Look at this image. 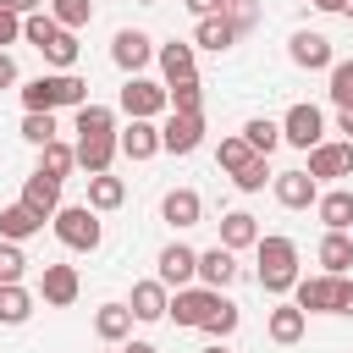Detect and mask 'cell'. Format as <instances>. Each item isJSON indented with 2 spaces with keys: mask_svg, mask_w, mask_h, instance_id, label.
<instances>
[{
  "mask_svg": "<svg viewBox=\"0 0 353 353\" xmlns=\"http://www.w3.org/2000/svg\"><path fill=\"white\" fill-rule=\"evenodd\" d=\"M265 331H270V342L292 347V342L309 331V314H303L298 303H276V309H270V320H265Z\"/></svg>",
  "mask_w": 353,
  "mask_h": 353,
  "instance_id": "21",
  "label": "cell"
},
{
  "mask_svg": "<svg viewBox=\"0 0 353 353\" xmlns=\"http://www.w3.org/2000/svg\"><path fill=\"white\" fill-rule=\"evenodd\" d=\"M22 276H28V254H22V243L0 237V287H6V281H22Z\"/></svg>",
  "mask_w": 353,
  "mask_h": 353,
  "instance_id": "40",
  "label": "cell"
},
{
  "mask_svg": "<svg viewBox=\"0 0 353 353\" xmlns=\"http://www.w3.org/2000/svg\"><path fill=\"white\" fill-rule=\"evenodd\" d=\"M221 243L237 254V248H254L259 243V221L248 215V210H232V215H221Z\"/></svg>",
  "mask_w": 353,
  "mask_h": 353,
  "instance_id": "28",
  "label": "cell"
},
{
  "mask_svg": "<svg viewBox=\"0 0 353 353\" xmlns=\"http://www.w3.org/2000/svg\"><path fill=\"white\" fill-rule=\"evenodd\" d=\"M121 154V143H116V132H105V138H77V165L94 176V171H110V160Z\"/></svg>",
  "mask_w": 353,
  "mask_h": 353,
  "instance_id": "24",
  "label": "cell"
},
{
  "mask_svg": "<svg viewBox=\"0 0 353 353\" xmlns=\"http://www.w3.org/2000/svg\"><path fill=\"white\" fill-rule=\"evenodd\" d=\"M193 276H199V254L188 243H165L160 248V281L176 292V287H193Z\"/></svg>",
  "mask_w": 353,
  "mask_h": 353,
  "instance_id": "13",
  "label": "cell"
},
{
  "mask_svg": "<svg viewBox=\"0 0 353 353\" xmlns=\"http://www.w3.org/2000/svg\"><path fill=\"white\" fill-rule=\"evenodd\" d=\"M204 353H221V347H204Z\"/></svg>",
  "mask_w": 353,
  "mask_h": 353,
  "instance_id": "55",
  "label": "cell"
},
{
  "mask_svg": "<svg viewBox=\"0 0 353 353\" xmlns=\"http://www.w3.org/2000/svg\"><path fill=\"white\" fill-rule=\"evenodd\" d=\"M127 309H132V320H165V309H171V287L154 276V281H132V298H127Z\"/></svg>",
  "mask_w": 353,
  "mask_h": 353,
  "instance_id": "15",
  "label": "cell"
},
{
  "mask_svg": "<svg viewBox=\"0 0 353 353\" xmlns=\"http://www.w3.org/2000/svg\"><path fill=\"white\" fill-rule=\"evenodd\" d=\"M39 171H50V176H72L77 171V143H61V138H50L44 149H39Z\"/></svg>",
  "mask_w": 353,
  "mask_h": 353,
  "instance_id": "30",
  "label": "cell"
},
{
  "mask_svg": "<svg viewBox=\"0 0 353 353\" xmlns=\"http://www.w3.org/2000/svg\"><path fill=\"white\" fill-rule=\"evenodd\" d=\"M248 160H254V143H248L243 132H232V138H221V149H215V165H221L226 176H232V171H243Z\"/></svg>",
  "mask_w": 353,
  "mask_h": 353,
  "instance_id": "35",
  "label": "cell"
},
{
  "mask_svg": "<svg viewBox=\"0 0 353 353\" xmlns=\"http://www.w3.org/2000/svg\"><path fill=\"white\" fill-rule=\"evenodd\" d=\"M105 132H116V110L110 105H77V138H105Z\"/></svg>",
  "mask_w": 353,
  "mask_h": 353,
  "instance_id": "32",
  "label": "cell"
},
{
  "mask_svg": "<svg viewBox=\"0 0 353 353\" xmlns=\"http://www.w3.org/2000/svg\"><path fill=\"white\" fill-rule=\"evenodd\" d=\"M243 138L254 143V154H270V149L281 143V121H270V116H254V121H243Z\"/></svg>",
  "mask_w": 353,
  "mask_h": 353,
  "instance_id": "36",
  "label": "cell"
},
{
  "mask_svg": "<svg viewBox=\"0 0 353 353\" xmlns=\"http://www.w3.org/2000/svg\"><path fill=\"white\" fill-rule=\"evenodd\" d=\"M237 39H243V28H237L226 11H221V17H204V22H199V33H193V44H199V50H215V55H221V50H232Z\"/></svg>",
  "mask_w": 353,
  "mask_h": 353,
  "instance_id": "23",
  "label": "cell"
},
{
  "mask_svg": "<svg viewBox=\"0 0 353 353\" xmlns=\"http://www.w3.org/2000/svg\"><path fill=\"white\" fill-rule=\"evenodd\" d=\"M303 171H309L314 182H336V176H353V138H342V143H314Z\"/></svg>",
  "mask_w": 353,
  "mask_h": 353,
  "instance_id": "10",
  "label": "cell"
},
{
  "mask_svg": "<svg viewBox=\"0 0 353 353\" xmlns=\"http://www.w3.org/2000/svg\"><path fill=\"white\" fill-rule=\"evenodd\" d=\"M265 182H276V171H270V154H254L243 171H232V188H237V193H265Z\"/></svg>",
  "mask_w": 353,
  "mask_h": 353,
  "instance_id": "34",
  "label": "cell"
},
{
  "mask_svg": "<svg viewBox=\"0 0 353 353\" xmlns=\"http://www.w3.org/2000/svg\"><path fill=\"white\" fill-rule=\"evenodd\" d=\"M11 11H22V17H33V11H44V0H6Z\"/></svg>",
  "mask_w": 353,
  "mask_h": 353,
  "instance_id": "49",
  "label": "cell"
},
{
  "mask_svg": "<svg viewBox=\"0 0 353 353\" xmlns=\"http://www.w3.org/2000/svg\"><path fill=\"white\" fill-rule=\"evenodd\" d=\"M336 132H347V138H353V105H347V110H336Z\"/></svg>",
  "mask_w": 353,
  "mask_h": 353,
  "instance_id": "50",
  "label": "cell"
},
{
  "mask_svg": "<svg viewBox=\"0 0 353 353\" xmlns=\"http://www.w3.org/2000/svg\"><path fill=\"white\" fill-rule=\"evenodd\" d=\"M336 314H353V276H336Z\"/></svg>",
  "mask_w": 353,
  "mask_h": 353,
  "instance_id": "47",
  "label": "cell"
},
{
  "mask_svg": "<svg viewBox=\"0 0 353 353\" xmlns=\"http://www.w3.org/2000/svg\"><path fill=\"white\" fill-rule=\"evenodd\" d=\"M182 6H188V11L199 17V22H204V17H221V11H226V0H182Z\"/></svg>",
  "mask_w": 353,
  "mask_h": 353,
  "instance_id": "48",
  "label": "cell"
},
{
  "mask_svg": "<svg viewBox=\"0 0 353 353\" xmlns=\"http://www.w3.org/2000/svg\"><path fill=\"white\" fill-rule=\"evenodd\" d=\"M204 331H210V336H232V331H237V303H232V298H221V303H215V314L204 320Z\"/></svg>",
  "mask_w": 353,
  "mask_h": 353,
  "instance_id": "43",
  "label": "cell"
},
{
  "mask_svg": "<svg viewBox=\"0 0 353 353\" xmlns=\"http://www.w3.org/2000/svg\"><path fill=\"white\" fill-rule=\"evenodd\" d=\"M154 61H160V72H165V83H188V77H199V61H193V44H182V39H171V44H160V50H154Z\"/></svg>",
  "mask_w": 353,
  "mask_h": 353,
  "instance_id": "19",
  "label": "cell"
},
{
  "mask_svg": "<svg viewBox=\"0 0 353 353\" xmlns=\"http://www.w3.org/2000/svg\"><path fill=\"white\" fill-rule=\"evenodd\" d=\"M287 55H292V66H303V72H331V66H336L331 39H325V33H309V28H298V33L287 39Z\"/></svg>",
  "mask_w": 353,
  "mask_h": 353,
  "instance_id": "9",
  "label": "cell"
},
{
  "mask_svg": "<svg viewBox=\"0 0 353 353\" xmlns=\"http://www.w3.org/2000/svg\"><path fill=\"white\" fill-rule=\"evenodd\" d=\"M331 99H336V110L353 105V61H336L331 66Z\"/></svg>",
  "mask_w": 353,
  "mask_h": 353,
  "instance_id": "42",
  "label": "cell"
},
{
  "mask_svg": "<svg viewBox=\"0 0 353 353\" xmlns=\"http://www.w3.org/2000/svg\"><path fill=\"white\" fill-rule=\"evenodd\" d=\"M160 215H165L171 226H199V221H204V199H199L193 188H171V193L160 199Z\"/></svg>",
  "mask_w": 353,
  "mask_h": 353,
  "instance_id": "20",
  "label": "cell"
},
{
  "mask_svg": "<svg viewBox=\"0 0 353 353\" xmlns=\"http://www.w3.org/2000/svg\"><path fill=\"white\" fill-rule=\"evenodd\" d=\"M204 143V110H171L160 121V149L165 154H193Z\"/></svg>",
  "mask_w": 353,
  "mask_h": 353,
  "instance_id": "7",
  "label": "cell"
},
{
  "mask_svg": "<svg viewBox=\"0 0 353 353\" xmlns=\"http://www.w3.org/2000/svg\"><path fill=\"white\" fill-rule=\"evenodd\" d=\"M116 143H121V154H127V160H154V154H160V127L132 116V121L116 132Z\"/></svg>",
  "mask_w": 353,
  "mask_h": 353,
  "instance_id": "16",
  "label": "cell"
},
{
  "mask_svg": "<svg viewBox=\"0 0 353 353\" xmlns=\"http://www.w3.org/2000/svg\"><path fill=\"white\" fill-rule=\"evenodd\" d=\"M292 303L303 314H336V276H298Z\"/></svg>",
  "mask_w": 353,
  "mask_h": 353,
  "instance_id": "12",
  "label": "cell"
},
{
  "mask_svg": "<svg viewBox=\"0 0 353 353\" xmlns=\"http://www.w3.org/2000/svg\"><path fill=\"white\" fill-rule=\"evenodd\" d=\"M154 50H160V44H154V39L143 33V28H121V33L110 39V61H116V66H121L127 77H138V72H143V66L154 61Z\"/></svg>",
  "mask_w": 353,
  "mask_h": 353,
  "instance_id": "8",
  "label": "cell"
},
{
  "mask_svg": "<svg viewBox=\"0 0 353 353\" xmlns=\"http://www.w3.org/2000/svg\"><path fill=\"white\" fill-rule=\"evenodd\" d=\"M39 232H44V215H39V210H28L22 199L0 210V237H11V243H28V237H39Z\"/></svg>",
  "mask_w": 353,
  "mask_h": 353,
  "instance_id": "22",
  "label": "cell"
},
{
  "mask_svg": "<svg viewBox=\"0 0 353 353\" xmlns=\"http://www.w3.org/2000/svg\"><path fill=\"white\" fill-rule=\"evenodd\" d=\"M22 105L28 110H77V105H88V83L77 77V72H39L33 83H22Z\"/></svg>",
  "mask_w": 353,
  "mask_h": 353,
  "instance_id": "2",
  "label": "cell"
},
{
  "mask_svg": "<svg viewBox=\"0 0 353 353\" xmlns=\"http://www.w3.org/2000/svg\"><path fill=\"white\" fill-rule=\"evenodd\" d=\"M270 188H276V204H281V210H309V204H320V182H314L303 165H298V171H276Z\"/></svg>",
  "mask_w": 353,
  "mask_h": 353,
  "instance_id": "11",
  "label": "cell"
},
{
  "mask_svg": "<svg viewBox=\"0 0 353 353\" xmlns=\"http://www.w3.org/2000/svg\"><path fill=\"white\" fill-rule=\"evenodd\" d=\"M342 17H347V22H353V0H347V6H342Z\"/></svg>",
  "mask_w": 353,
  "mask_h": 353,
  "instance_id": "53",
  "label": "cell"
},
{
  "mask_svg": "<svg viewBox=\"0 0 353 353\" xmlns=\"http://www.w3.org/2000/svg\"><path fill=\"white\" fill-rule=\"evenodd\" d=\"M138 6H160V0H138Z\"/></svg>",
  "mask_w": 353,
  "mask_h": 353,
  "instance_id": "54",
  "label": "cell"
},
{
  "mask_svg": "<svg viewBox=\"0 0 353 353\" xmlns=\"http://www.w3.org/2000/svg\"><path fill=\"white\" fill-rule=\"evenodd\" d=\"M50 226H55V237H61L66 248H77V254H94V248L105 243V221H99L94 204H61V210L50 215Z\"/></svg>",
  "mask_w": 353,
  "mask_h": 353,
  "instance_id": "3",
  "label": "cell"
},
{
  "mask_svg": "<svg viewBox=\"0 0 353 353\" xmlns=\"http://www.w3.org/2000/svg\"><path fill=\"white\" fill-rule=\"evenodd\" d=\"M22 138H28L33 149H44L50 138H61V132H55V110H28V116H22Z\"/></svg>",
  "mask_w": 353,
  "mask_h": 353,
  "instance_id": "38",
  "label": "cell"
},
{
  "mask_svg": "<svg viewBox=\"0 0 353 353\" xmlns=\"http://www.w3.org/2000/svg\"><path fill=\"white\" fill-rule=\"evenodd\" d=\"M77 50H83V44H77V33H72V28H61V33H55L39 55H44L55 72H72V66H77Z\"/></svg>",
  "mask_w": 353,
  "mask_h": 353,
  "instance_id": "33",
  "label": "cell"
},
{
  "mask_svg": "<svg viewBox=\"0 0 353 353\" xmlns=\"http://www.w3.org/2000/svg\"><path fill=\"white\" fill-rule=\"evenodd\" d=\"M88 204H94L99 215H105V210H121V204H127V182L110 176V171H94V176H88Z\"/></svg>",
  "mask_w": 353,
  "mask_h": 353,
  "instance_id": "27",
  "label": "cell"
},
{
  "mask_svg": "<svg viewBox=\"0 0 353 353\" xmlns=\"http://www.w3.org/2000/svg\"><path fill=\"white\" fill-rule=\"evenodd\" d=\"M28 314H33V292L22 281H6L0 287V325H22Z\"/></svg>",
  "mask_w": 353,
  "mask_h": 353,
  "instance_id": "31",
  "label": "cell"
},
{
  "mask_svg": "<svg viewBox=\"0 0 353 353\" xmlns=\"http://www.w3.org/2000/svg\"><path fill=\"white\" fill-rule=\"evenodd\" d=\"M22 204L28 210H39L44 221L61 210V176H50V171H33L28 182H22Z\"/></svg>",
  "mask_w": 353,
  "mask_h": 353,
  "instance_id": "17",
  "label": "cell"
},
{
  "mask_svg": "<svg viewBox=\"0 0 353 353\" xmlns=\"http://www.w3.org/2000/svg\"><path fill=\"white\" fill-rule=\"evenodd\" d=\"M309 6H314V11H342L347 0H309Z\"/></svg>",
  "mask_w": 353,
  "mask_h": 353,
  "instance_id": "51",
  "label": "cell"
},
{
  "mask_svg": "<svg viewBox=\"0 0 353 353\" xmlns=\"http://www.w3.org/2000/svg\"><path fill=\"white\" fill-rule=\"evenodd\" d=\"M215 303H221V287H176L165 314L176 325H188V331H204V320L215 314Z\"/></svg>",
  "mask_w": 353,
  "mask_h": 353,
  "instance_id": "5",
  "label": "cell"
},
{
  "mask_svg": "<svg viewBox=\"0 0 353 353\" xmlns=\"http://www.w3.org/2000/svg\"><path fill=\"white\" fill-rule=\"evenodd\" d=\"M254 276H259V287L270 292V298H281V292H292L298 287V243L292 237H281V232H259V243H254Z\"/></svg>",
  "mask_w": 353,
  "mask_h": 353,
  "instance_id": "1",
  "label": "cell"
},
{
  "mask_svg": "<svg viewBox=\"0 0 353 353\" xmlns=\"http://www.w3.org/2000/svg\"><path fill=\"white\" fill-rule=\"evenodd\" d=\"M320 265H325V276H347L353 270V237L347 232H325L320 237Z\"/></svg>",
  "mask_w": 353,
  "mask_h": 353,
  "instance_id": "29",
  "label": "cell"
},
{
  "mask_svg": "<svg viewBox=\"0 0 353 353\" xmlns=\"http://www.w3.org/2000/svg\"><path fill=\"white\" fill-rule=\"evenodd\" d=\"M121 353H154V347H149V342H127Z\"/></svg>",
  "mask_w": 353,
  "mask_h": 353,
  "instance_id": "52",
  "label": "cell"
},
{
  "mask_svg": "<svg viewBox=\"0 0 353 353\" xmlns=\"http://www.w3.org/2000/svg\"><path fill=\"white\" fill-rule=\"evenodd\" d=\"M314 215L325 221V232H347V226H353V193H347V188H331V193H320Z\"/></svg>",
  "mask_w": 353,
  "mask_h": 353,
  "instance_id": "26",
  "label": "cell"
},
{
  "mask_svg": "<svg viewBox=\"0 0 353 353\" xmlns=\"http://www.w3.org/2000/svg\"><path fill=\"white\" fill-rule=\"evenodd\" d=\"M281 143H292V149H314V143H325V116H320V105H292L287 116H281Z\"/></svg>",
  "mask_w": 353,
  "mask_h": 353,
  "instance_id": "6",
  "label": "cell"
},
{
  "mask_svg": "<svg viewBox=\"0 0 353 353\" xmlns=\"http://www.w3.org/2000/svg\"><path fill=\"white\" fill-rule=\"evenodd\" d=\"M121 110H127V121H132V116H138V121H154V116L171 110V88H165V83H149V77L138 72V77L121 83Z\"/></svg>",
  "mask_w": 353,
  "mask_h": 353,
  "instance_id": "4",
  "label": "cell"
},
{
  "mask_svg": "<svg viewBox=\"0 0 353 353\" xmlns=\"http://www.w3.org/2000/svg\"><path fill=\"white\" fill-rule=\"evenodd\" d=\"M77 292H83V281H77L72 265H44V270H39V298H44V303L66 309V303H77Z\"/></svg>",
  "mask_w": 353,
  "mask_h": 353,
  "instance_id": "14",
  "label": "cell"
},
{
  "mask_svg": "<svg viewBox=\"0 0 353 353\" xmlns=\"http://www.w3.org/2000/svg\"><path fill=\"white\" fill-rule=\"evenodd\" d=\"M17 83H22V72H17L11 50H0V94H6V88H17Z\"/></svg>",
  "mask_w": 353,
  "mask_h": 353,
  "instance_id": "46",
  "label": "cell"
},
{
  "mask_svg": "<svg viewBox=\"0 0 353 353\" xmlns=\"http://www.w3.org/2000/svg\"><path fill=\"white\" fill-rule=\"evenodd\" d=\"M127 331H132V309L127 303H99L94 309V336L99 342H127Z\"/></svg>",
  "mask_w": 353,
  "mask_h": 353,
  "instance_id": "25",
  "label": "cell"
},
{
  "mask_svg": "<svg viewBox=\"0 0 353 353\" xmlns=\"http://www.w3.org/2000/svg\"><path fill=\"white\" fill-rule=\"evenodd\" d=\"M50 17H55L61 28H72V33H77V28H88V22H94V0H50Z\"/></svg>",
  "mask_w": 353,
  "mask_h": 353,
  "instance_id": "37",
  "label": "cell"
},
{
  "mask_svg": "<svg viewBox=\"0 0 353 353\" xmlns=\"http://www.w3.org/2000/svg\"><path fill=\"white\" fill-rule=\"evenodd\" d=\"M226 17H232L243 33H248V28L259 22V0H226Z\"/></svg>",
  "mask_w": 353,
  "mask_h": 353,
  "instance_id": "44",
  "label": "cell"
},
{
  "mask_svg": "<svg viewBox=\"0 0 353 353\" xmlns=\"http://www.w3.org/2000/svg\"><path fill=\"white\" fill-rule=\"evenodd\" d=\"M55 33H61V22H55L50 11H33V17H22V39H28L33 50H44V44H50Z\"/></svg>",
  "mask_w": 353,
  "mask_h": 353,
  "instance_id": "39",
  "label": "cell"
},
{
  "mask_svg": "<svg viewBox=\"0 0 353 353\" xmlns=\"http://www.w3.org/2000/svg\"><path fill=\"white\" fill-rule=\"evenodd\" d=\"M171 88V110H204V88H199V77H188V83H165Z\"/></svg>",
  "mask_w": 353,
  "mask_h": 353,
  "instance_id": "41",
  "label": "cell"
},
{
  "mask_svg": "<svg viewBox=\"0 0 353 353\" xmlns=\"http://www.w3.org/2000/svg\"><path fill=\"white\" fill-rule=\"evenodd\" d=\"M199 281H204V287H232V281H237V254H232L226 243L204 248V254H199Z\"/></svg>",
  "mask_w": 353,
  "mask_h": 353,
  "instance_id": "18",
  "label": "cell"
},
{
  "mask_svg": "<svg viewBox=\"0 0 353 353\" xmlns=\"http://www.w3.org/2000/svg\"><path fill=\"white\" fill-rule=\"evenodd\" d=\"M17 39H22V11H11V6L0 0V50L17 44Z\"/></svg>",
  "mask_w": 353,
  "mask_h": 353,
  "instance_id": "45",
  "label": "cell"
}]
</instances>
